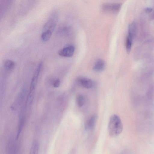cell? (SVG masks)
<instances>
[{
    "label": "cell",
    "instance_id": "cell-11",
    "mask_svg": "<svg viewBox=\"0 0 154 154\" xmlns=\"http://www.w3.org/2000/svg\"><path fill=\"white\" fill-rule=\"evenodd\" d=\"M133 39L128 35L127 36L125 41V47L127 52L128 54L130 53L131 49Z\"/></svg>",
    "mask_w": 154,
    "mask_h": 154
},
{
    "label": "cell",
    "instance_id": "cell-9",
    "mask_svg": "<svg viewBox=\"0 0 154 154\" xmlns=\"http://www.w3.org/2000/svg\"><path fill=\"white\" fill-rule=\"evenodd\" d=\"M40 145L37 140H34L31 145L29 154H39Z\"/></svg>",
    "mask_w": 154,
    "mask_h": 154
},
{
    "label": "cell",
    "instance_id": "cell-3",
    "mask_svg": "<svg viewBox=\"0 0 154 154\" xmlns=\"http://www.w3.org/2000/svg\"><path fill=\"white\" fill-rule=\"evenodd\" d=\"M122 5V4L119 3H105L102 6V9L107 13L116 14L119 11Z\"/></svg>",
    "mask_w": 154,
    "mask_h": 154
},
{
    "label": "cell",
    "instance_id": "cell-15",
    "mask_svg": "<svg viewBox=\"0 0 154 154\" xmlns=\"http://www.w3.org/2000/svg\"><path fill=\"white\" fill-rule=\"evenodd\" d=\"M152 10V9L150 8H146L145 9V11L146 12L149 13L151 12Z\"/></svg>",
    "mask_w": 154,
    "mask_h": 154
},
{
    "label": "cell",
    "instance_id": "cell-5",
    "mask_svg": "<svg viewBox=\"0 0 154 154\" xmlns=\"http://www.w3.org/2000/svg\"><path fill=\"white\" fill-rule=\"evenodd\" d=\"M75 47L72 45H68L65 46L58 52V54L62 57H70L73 56L74 51Z\"/></svg>",
    "mask_w": 154,
    "mask_h": 154
},
{
    "label": "cell",
    "instance_id": "cell-14",
    "mask_svg": "<svg viewBox=\"0 0 154 154\" xmlns=\"http://www.w3.org/2000/svg\"><path fill=\"white\" fill-rule=\"evenodd\" d=\"M60 84V81L59 79H57L53 81V85L54 88L58 87Z\"/></svg>",
    "mask_w": 154,
    "mask_h": 154
},
{
    "label": "cell",
    "instance_id": "cell-13",
    "mask_svg": "<svg viewBox=\"0 0 154 154\" xmlns=\"http://www.w3.org/2000/svg\"><path fill=\"white\" fill-rule=\"evenodd\" d=\"M76 101L77 104L79 107L82 106L85 103V99L83 96L82 95H79L77 96Z\"/></svg>",
    "mask_w": 154,
    "mask_h": 154
},
{
    "label": "cell",
    "instance_id": "cell-10",
    "mask_svg": "<svg viewBox=\"0 0 154 154\" xmlns=\"http://www.w3.org/2000/svg\"><path fill=\"white\" fill-rule=\"evenodd\" d=\"M136 30V23L135 21H133L129 26L128 35L133 39L135 35Z\"/></svg>",
    "mask_w": 154,
    "mask_h": 154
},
{
    "label": "cell",
    "instance_id": "cell-8",
    "mask_svg": "<svg viewBox=\"0 0 154 154\" xmlns=\"http://www.w3.org/2000/svg\"><path fill=\"white\" fill-rule=\"evenodd\" d=\"M105 66V61L102 59H99L96 61L93 67V69L96 72H101L104 70Z\"/></svg>",
    "mask_w": 154,
    "mask_h": 154
},
{
    "label": "cell",
    "instance_id": "cell-4",
    "mask_svg": "<svg viewBox=\"0 0 154 154\" xmlns=\"http://www.w3.org/2000/svg\"><path fill=\"white\" fill-rule=\"evenodd\" d=\"M42 66V62L38 64L32 78L29 90V94H32L35 90L37 85L39 75Z\"/></svg>",
    "mask_w": 154,
    "mask_h": 154
},
{
    "label": "cell",
    "instance_id": "cell-7",
    "mask_svg": "<svg viewBox=\"0 0 154 154\" xmlns=\"http://www.w3.org/2000/svg\"><path fill=\"white\" fill-rule=\"evenodd\" d=\"M77 81L79 84L85 88H90L93 86L92 81L87 78L81 77L77 79Z\"/></svg>",
    "mask_w": 154,
    "mask_h": 154
},
{
    "label": "cell",
    "instance_id": "cell-12",
    "mask_svg": "<svg viewBox=\"0 0 154 154\" xmlns=\"http://www.w3.org/2000/svg\"><path fill=\"white\" fill-rule=\"evenodd\" d=\"M15 63L12 60H7L4 63V66L5 69L8 70L12 69L14 67Z\"/></svg>",
    "mask_w": 154,
    "mask_h": 154
},
{
    "label": "cell",
    "instance_id": "cell-6",
    "mask_svg": "<svg viewBox=\"0 0 154 154\" xmlns=\"http://www.w3.org/2000/svg\"><path fill=\"white\" fill-rule=\"evenodd\" d=\"M97 116L94 115L92 116L86 122L85 127V129L87 131L93 130L95 126L97 119Z\"/></svg>",
    "mask_w": 154,
    "mask_h": 154
},
{
    "label": "cell",
    "instance_id": "cell-1",
    "mask_svg": "<svg viewBox=\"0 0 154 154\" xmlns=\"http://www.w3.org/2000/svg\"><path fill=\"white\" fill-rule=\"evenodd\" d=\"M123 129V124L120 117L116 114L110 117L108 125V131L111 137H116L120 134Z\"/></svg>",
    "mask_w": 154,
    "mask_h": 154
},
{
    "label": "cell",
    "instance_id": "cell-2",
    "mask_svg": "<svg viewBox=\"0 0 154 154\" xmlns=\"http://www.w3.org/2000/svg\"><path fill=\"white\" fill-rule=\"evenodd\" d=\"M57 20V14L55 12H53L50 15L48 19L43 26L42 32L52 33L56 27Z\"/></svg>",
    "mask_w": 154,
    "mask_h": 154
}]
</instances>
